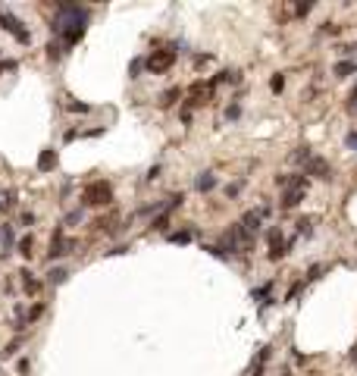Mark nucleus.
Returning <instances> with one entry per match:
<instances>
[{"instance_id":"nucleus-17","label":"nucleus","mask_w":357,"mask_h":376,"mask_svg":"<svg viewBox=\"0 0 357 376\" xmlns=\"http://www.w3.org/2000/svg\"><path fill=\"white\" fill-rule=\"evenodd\" d=\"M66 110H69V113H88L91 107H88V104H72L69 101V104H66Z\"/></svg>"},{"instance_id":"nucleus-15","label":"nucleus","mask_w":357,"mask_h":376,"mask_svg":"<svg viewBox=\"0 0 357 376\" xmlns=\"http://www.w3.org/2000/svg\"><path fill=\"white\" fill-rule=\"evenodd\" d=\"M22 276V286H25V292H38V282L31 279V273H19Z\"/></svg>"},{"instance_id":"nucleus-24","label":"nucleus","mask_w":357,"mask_h":376,"mask_svg":"<svg viewBox=\"0 0 357 376\" xmlns=\"http://www.w3.org/2000/svg\"><path fill=\"white\" fill-rule=\"evenodd\" d=\"M351 101H357V85H354V91H351Z\"/></svg>"},{"instance_id":"nucleus-20","label":"nucleus","mask_w":357,"mask_h":376,"mask_svg":"<svg viewBox=\"0 0 357 376\" xmlns=\"http://www.w3.org/2000/svg\"><path fill=\"white\" fill-rule=\"evenodd\" d=\"M269 88H273V91H282V88H285V78H282V75H273V82H269Z\"/></svg>"},{"instance_id":"nucleus-14","label":"nucleus","mask_w":357,"mask_h":376,"mask_svg":"<svg viewBox=\"0 0 357 376\" xmlns=\"http://www.w3.org/2000/svg\"><path fill=\"white\" fill-rule=\"evenodd\" d=\"M31 245H35V241H31V235H25V239L19 241V254H22V257H31Z\"/></svg>"},{"instance_id":"nucleus-19","label":"nucleus","mask_w":357,"mask_h":376,"mask_svg":"<svg viewBox=\"0 0 357 376\" xmlns=\"http://www.w3.org/2000/svg\"><path fill=\"white\" fill-rule=\"evenodd\" d=\"M345 144H348V148H351L354 154H357V132H348V135H345Z\"/></svg>"},{"instance_id":"nucleus-12","label":"nucleus","mask_w":357,"mask_h":376,"mask_svg":"<svg viewBox=\"0 0 357 376\" xmlns=\"http://www.w3.org/2000/svg\"><path fill=\"white\" fill-rule=\"evenodd\" d=\"M66 276H69V273H66L63 267H57V270L47 273V282H50V286H60V282H66Z\"/></svg>"},{"instance_id":"nucleus-10","label":"nucleus","mask_w":357,"mask_h":376,"mask_svg":"<svg viewBox=\"0 0 357 376\" xmlns=\"http://www.w3.org/2000/svg\"><path fill=\"white\" fill-rule=\"evenodd\" d=\"M216 188V176L213 173H201L197 176V191H213Z\"/></svg>"},{"instance_id":"nucleus-4","label":"nucleus","mask_w":357,"mask_h":376,"mask_svg":"<svg viewBox=\"0 0 357 376\" xmlns=\"http://www.w3.org/2000/svg\"><path fill=\"white\" fill-rule=\"evenodd\" d=\"M223 241L229 245V251H232V248H238V251H248V248H251V232H248L244 226H232L226 235H223Z\"/></svg>"},{"instance_id":"nucleus-23","label":"nucleus","mask_w":357,"mask_h":376,"mask_svg":"<svg viewBox=\"0 0 357 376\" xmlns=\"http://www.w3.org/2000/svg\"><path fill=\"white\" fill-rule=\"evenodd\" d=\"M348 110H351V113H357V101H351V104H348Z\"/></svg>"},{"instance_id":"nucleus-18","label":"nucleus","mask_w":357,"mask_h":376,"mask_svg":"<svg viewBox=\"0 0 357 376\" xmlns=\"http://www.w3.org/2000/svg\"><path fill=\"white\" fill-rule=\"evenodd\" d=\"M298 232H301V235H310V232H313V220H301V223H298Z\"/></svg>"},{"instance_id":"nucleus-9","label":"nucleus","mask_w":357,"mask_h":376,"mask_svg":"<svg viewBox=\"0 0 357 376\" xmlns=\"http://www.w3.org/2000/svg\"><path fill=\"white\" fill-rule=\"evenodd\" d=\"M263 213H267V210H257V213H254V210H251V213H244L241 226L248 229V232H257V229H260V216H263Z\"/></svg>"},{"instance_id":"nucleus-6","label":"nucleus","mask_w":357,"mask_h":376,"mask_svg":"<svg viewBox=\"0 0 357 376\" xmlns=\"http://www.w3.org/2000/svg\"><path fill=\"white\" fill-rule=\"evenodd\" d=\"M304 176H316V179H329L332 176V169H329V163L323 160V157H310L307 166H304Z\"/></svg>"},{"instance_id":"nucleus-5","label":"nucleus","mask_w":357,"mask_h":376,"mask_svg":"<svg viewBox=\"0 0 357 376\" xmlns=\"http://www.w3.org/2000/svg\"><path fill=\"white\" fill-rule=\"evenodd\" d=\"M69 251H75V239H66L63 229H57V232H54V241H50V260H54V257L69 254Z\"/></svg>"},{"instance_id":"nucleus-22","label":"nucleus","mask_w":357,"mask_h":376,"mask_svg":"<svg viewBox=\"0 0 357 376\" xmlns=\"http://www.w3.org/2000/svg\"><path fill=\"white\" fill-rule=\"evenodd\" d=\"M238 191H241V182H235V185H226V195H229V197H235Z\"/></svg>"},{"instance_id":"nucleus-11","label":"nucleus","mask_w":357,"mask_h":376,"mask_svg":"<svg viewBox=\"0 0 357 376\" xmlns=\"http://www.w3.org/2000/svg\"><path fill=\"white\" fill-rule=\"evenodd\" d=\"M335 75H339V78H345V75H351V72H357V63L354 60H345V63H335Z\"/></svg>"},{"instance_id":"nucleus-21","label":"nucleus","mask_w":357,"mask_h":376,"mask_svg":"<svg viewBox=\"0 0 357 376\" xmlns=\"http://www.w3.org/2000/svg\"><path fill=\"white\" fill-rule=\"evenodd\" d=\"M323 270H326V267H310V273H307V279H320V276H323Z\"/></svg>"},{"instance_id":"nucleus-13","label":"nucleus","mask_w":357,"mask_h":376,"mask_svg":"<svg viewBox=\"0 0 357 376\" xmlns=\"http://www.w3.org/2000/svg\"><path fill=\"white\" fill-rule=\"evenodd\" d=\"M191 239H194V232H173V235H169V241H173V245H188Z\"/></svg>"},{"instance_id":"nucleus-1","label":"nucleus","mask_w":357,"mask_h":376,"mask_svg":"<svg viewBox=\"0 0 357 376\" xmlns=\"http://www.w3.org/2000/svg\"><path fill=\"white\" fill-rule=\"evenodd\" d=\"M82 201L85 204H91V207H101V204H110L113 201V188L107 185L104 179H97V182H88L82 191Z\"/></svg>"},{"instance_id":"nucleus-16","label":"nucleus","mask_w":357,"mask_h":376,"mask_svg":"<svg viewBox=\"0 0 357 376\" xmlns=\"http://www.w3.org/2000/svg\"><path fill=\"white\" fill-rule=\"evenodd\" d=\"M178 94H182V91H178V88H169V91H166V94H163V101H160V107H169V104H173V101H176V97H178Z\"/></svg>"},{"instance_id":"nucleus-25","label":"nucleus","mask_w":357,"mask_h":376,"mask_svg":"<svg viewBox=\"0 0 357 376\" xmlns=\"http://www.w3.org/2000/svg\"><path fill=\"white\" fill-rule=\"evenodd\" d=\"M351 361H357V345H354V351H351Z\"/></svg>"},{"instance_id":"nucleus-2","label":"nucleus","mask_w":357,"mask_h":376,"mask_svg":"<svg viewBox=\"0 0 357 376\" xmlns=\"http://www.w3.org/2000/svg\"><path fill=\"white\" fill-rule=\"evenodd\" d=\"M0 25H3V29H6V31H10V35H13V38H16V41H19V44H29V41H31V35H29V31H25V29H22V22H19V19H16V16H13V13H10V10H3V6H0Z\"/></svg>"},{"instance_id":"nucleus-7","label":"nucleus","mask_w":357,"mask_h":376,"mask_svg":"<svg viewBox=\"0 0 357 376\" xmlns=\"http://www.w3.org/2000/svg\"><path fill=\"white\" fill-rule=\"evenodd\" d=\"M279 257H285V239L279 229H273L269 232V260H279Z\"/></svg>"},{"instance_id":"nucleus-8","label":"nucleus","mask_w":357,"mask_h":376,"mask_svg":"<svg viewBox=\"0 0 357 376\" xmlns=\"http://www.w3.org/2000/svg\"><path fill=\"white\" fill-rule=\"evenodd\" d=\"M57 166V154H54V150H41V157H38V169H41V173H50V169H54Z\"/></svg>"},{"instance_id":"nucleus-3","label":"nucleus","mask_w":357,"mask_h":376,"mask_svg":"<svg viewBox=\"0 0 357 376\" xmlns=\"http://www.w3.org/2000/svg\"><path fill=\"white\" fill-rule=\"evenodd\" d=\"M173 63H176V50H154V54L144 60V66H148L150 72H166Z\"/></svg>"}]
</instances>
